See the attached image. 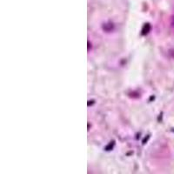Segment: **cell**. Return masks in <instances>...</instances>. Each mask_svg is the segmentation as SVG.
<instances>
[{
  "instance_id": "cell-1",
  "label": "cell",
  "mask_w": 174,
  "mask_h": 174,
  "mask_svg": "<svg viewBox=\"0 0 174 174\" xmlns=\"http://www.w3.org/2000/svg\"><path fill=\"white\" fill-rule=\"evenodd\" d=\"M172 26H174V17H173V19H172Z\"/></svg>"
}]
</instances>
